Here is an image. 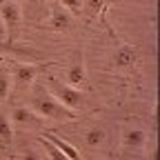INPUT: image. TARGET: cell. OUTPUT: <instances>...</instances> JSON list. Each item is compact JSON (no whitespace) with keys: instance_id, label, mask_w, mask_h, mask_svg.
I'll list each match as a JSON object with an SVG mask.
<instances>
[{"instance_id":"6da1fadb","label":"cell","mask_w":160,"mask_h":160,"mask_svg":"<svg viewBox=\"0 0 160 160\" xmlns=\"http://www.w3.org/2000/svg\"><path fill=\"white\" fill-rule=\"evenodd\" d=\"M29 109L33 111V113H38L40 118H51V120H60V122H67V120H73L76 116H73V111L71 109H67V107H62L58 102V100L49 93V91H40L33 100H31V105H29Z\"/></svg>"},{"instance_id":"7a4b0ae2","label":"cell","mask_w":160,"mask_h":160,"mask_svg":"<svg viewBox=\"0 0 160 160\" xmlns=\"http://www.w3.org/2000/svg\"><path fill=\"white\" fill-rule=\"evenodd\" d=\"M0 25L7 31V42L13 45L20 33V27H22V9H20L18 2L9 0V2L0 5Z\"/></svg>"},{"instance_id":"3957f363","label":"cell","mask_w":160,"mask_h":160,"mask_svg":"<svg viewBox=\"0 0 160 160\" xmlns=\"http://www.w3.org/2000/svg\"><path fill=\"white\" fill-rule=\"evenodd\" d=\"M49 80H51V82H49V89H47V91H49L62 107H67V109H71V111H76V109L82 107L85 98H82V91H80V89L69 87V85H60V82H56V78H49Z\"/></svg>"},{"instance_id":"277c9868","label":"cell","mask_w":160,"mask_h":160,"mask_svg":"<svg viewBox=\"0 0 160 160\" xmlns=\"http://www.w3.org/2000/svg\"><path fill=\"white\" fill-rule=\"evenodd\" d=\"M38 71H40V65H31V62H16V65H13V76H11V80H13L18 87H29L33 80H36Z\"/></svg>"},{"instance_id":"5b68a950","label":"cell","mask_w":160,"mask_h":160,"mask_svg":"<svg viewBox=\"0 0 160 160\" xmlns=\"http://www.w3.org/2000/svg\"><path fill=\"white\" fill-rule=\"evenodd\" d=\"M71 13L62 7V5H56L53 9H51V16H49V20H47V27L51 29V31H69L71 29Z\"/></svg>"},{"instance_id":"8992f818","label":"cell","mask_w":160,"mask_h":160,"mask_svg":"<svg viewBox=\"0 0 160 160\" xmlns=\"http://www.w3.org/2000/svg\"><path fill=\"white\" fill-rule=\"evenodd\" d=\"M67 85L69 87H76V89H80V87L87 85V67H85L82 56H78L73 62H71V67L67 69Z\"/></svg>"},{"instance_id":"52a82bcc","label":"cell","mask_w":160,"mask_h":160,"mask_svg":"<svg viewBox=\"0 0 160 160\" xmlns=\"http://www.w3.org/2000/svg\"><path fill=\"white\" fill-rule=\"evenodd\" d=\"M9 120H11V125H18V127H38L42 122V118L38 113H33L29 107H16L11 111Z\"/></svg>"},{"instance_id":"ba28073f","label":"cell","mask_w":160,"mask_h":160,"mask_svg":"<svg viewBox=\"0 0 160 160\" xmlns=\"http://www.w3.org/2000/svg\"><path fill=\"white\" fill-rule=\"evenodd\" d=\"M42 138H45V140H49V142H51L56 149H60V151H62L69 160H85V158H82V153H80V151L69 142V140L60 138V136H53V133H45Z\"/></svg>"},{"instance_id":"9c48e42d","label":"cell","mask_w":160,"mask_h":160,"mask_svg":"<svg viewBox=\"0 0 160 160\" xmlns=\"http://www.w3.org/2000/svg\"><path fill=\"white\" fill-rule=\"evenodd\" d=\"M145 142H147V133H145L142 129H129V131L122 136V147H125V149L138 151V149L145 147Z\"/></svg>"},{"instance_id":"30bf717a","label":"cell","mask_w":160,"mask_h":160,"mask_svg":"<svg viewBox=\"0 0 160 160\" xmlns=\"http://www.w3.org/2000/svg\"><path fill=\"white\" fill-rule=\"evenodd\" d=\"M136 60H138V53H136L131 47H127V45L118 47L116 53H113V62H116L118 67H131Z\"/></svg>"},{"instance_id":"8fae6325","label":"cell","mask_w":160,"mask_h":160,"mask_svg":"<svg viewBox=\"0 0 160 160\" xmlns=\"http://www.w3.org/2000/svg\"><path fill=\"white\" fill-rule=\"evenodd\" d=\"M11 140H13V125H11L9 116L0 111V147L7 149L11 145Z\"/></svg>"},{"instance_id":"7c38bea8","label":"cell","mask_w":160,"mask_h":160,"mask_svg":"<svg viewBox=\"0 0 160 160\" xmlns=\"http://www.w3.org/2000/svg\"><path fill=\"white\" fill-rule=\"evenodd\" d=\"M102 142H105V131L100 129V127H91V129L85 133V145H87V147L96 149V147H100Z\"/></svg>"},{"instance_id":"4fadbf2b","label":"cell","mask_w":160,"mask_h":160,"mask_svg":"<svg viewBox=\"0 0 160 160\" xmlns=\"http://www.w3.org/2000/svg\"><path fill=\"white\" fill-rule=\"evenodd\" d=\"M60 5H62L71 16H80L82 13V7H85V0H60Z\"/></svg>"},{"instance_id":"5bb4252c","label":"cell","mask_w":160,"mask_h":160,"mask_svg":"<svg viewBox=\"0 0 160 160\" xmlns=\"http://www.w3.org/2000/svg\"><path fill=\"white\" fill-rule=\"evenodd\" d=\"M9 91H11V76L5 69H0V100H5Z\"/></svg>"},{"instance_id":"9a60e30c","label":"cell","mask_w":160,"mask_h":160,"mask_svg":"<svg viewBox=\"0 0 160 160\" xmlns=\"http://www.w3.org/2000/svg\"><path fill=\"white\" fill-rule=\"evenodd\" d=\"M40 142L45 145V149H47V153H49V158H51V160H69V158H67V156H65L62 151H60V149H56V147H53V145L49 142V140L40 138Z\"/></svg>"},{"instance_id":"2e32d148","label":"cell","mask_w":160,"mask_h":160,"mask_svg":"<svg viewBox=\"0 0 160 160\" xmlns=\"http://www.w3.org/2000/svg\"><path fill=\"white\" fill-rule=\"evenodd\" d=\"M105 2H107V0H85V7H82V11H87L89 16H96L100 9L105 7Z\"/></svg>"},{"instance_id":"e0dca14e","label":"cell","mask_w":160,"mask_h":160,"mask_svg":"<svg viewBox=\"0 0 160 160\" xmlns=\"http://www.w3.org/2000/svg\"><path fill=\"white\" fill-rule=\"evenodd\" d=\"M20 160H40V156L36 153V151H31V149H27L22 156H20Z\"/></svg>"},{"instance_id":"ac0fdd59","label":"cell","mask_w":160,"mask_h":160,"mask_svg":"<svg viewBox=\"0 0 160 160\" xmlns=\"http://www.w3.org/2000/svg\"><path fill=\"white\" fill-rule=\"evenodd\" d=\"M36 2H38V0H22V5H25V7H29V5H36Z\"/></svg>"},{"instance_id":"d6986e66","label":"cell","mask_w":160,"mask_h":160,"mask_svg":"<svg viewBox=\"0 0 160 160\" xmlns=\"http://www.w3.org/2000/svg\"><path fill=\"white\" fill-rule=\"evenodd\" d=\"M0 49H2V45H0Z\"/></svg>"}]
</instances>
